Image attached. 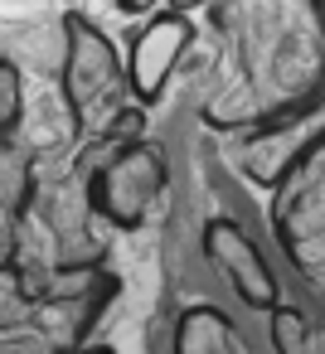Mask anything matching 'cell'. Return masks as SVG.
I'll return each instance as SVG.
<instances>
[{
  "label": "cell",
  "mask_w": 325,
  "mask_h": 354,
  "mask_svg": "<svg viewBox=\"0 0 325 354\" xmlns=\"http://www.w3.org/2000/svg\"><path fill=\"white\" fill-rule=\"evenodd\" d=\"M228 136H233L238 170L257 189L277 194L296 175V165H306L325 146V97L291 112V117H277V122H262V127H248V131H228Z\"/></svg>",
  "instance_id": "5b68a950"
},
{
  "label": "cell",
  "mask_w": 325,
  "mask_h": 354,
  "mask_svg": "<svg viewBox=\"0 0 325 354\" xmlns=\"http://www.w3.org/2000/svg\"><path fill=\"white\" fill-rule=\"evenodd\" d=\"M272 233L306 277L325 281V146L272 194Z\"/></svg>",
  "instance_id": "8992f818"
},
{
  "label": "cell",
  "mask_w": 325,
  "mask_h": 354,
  "mask_svg": "<svg viewBox=\"0 0 325 354\" xmlns=\"http://www.w3.org/2000/svg\"><path fill=\"white\" fill-rule=\"evenodd\" d=\"M83 354H117V349H107V344H88Z\"/></svg>",
  "instance_id": "4fadbf2b"
},
{
  "label": "cell",
  "mask_w": 325,
  "mask_h": 354,
  "mask_svg": "<svg viewBox=\"0 0 325 354\" xmlns=\"http://www.w3.org/2000/svg\"><path fill=\"white\" fill-rule=\"evenodd\" d=\"M25 131V68L0 54V141H20Z\"/></svg>",
  "instance_id": "8fae6325"
},
{
  "label": "cell",
  "mask_w": 325,
  "mask_h": 354,
  "mask_svg": "<svg viewBox=\"0 0 325 354\" xmlns=\"http://www.w3.org/2000/svg\"><path fill=\"white\" fill-rule=\"evenodd\" d=\"M272 349H277V354H315L310 320H306L296 306H277V310H272Z\"/></svg>",
  "instance_id": "7c38bea8"
},
{
  "label": "cell",
  "mask_w": 325,
  "mask_h": 354,
  "mask_svg": "<svg viewBox=\"0 0 325 354\" xmlns=\"http://www.w3.org/2000/svg\"><path fill=\"white\" fill-rule=\"evenodd\" d=\"M189 44H194V20L185 10H156L136 25V35L127 44V83H131V97L141 112L165 97Z\"/></svg>",
  "instance_id": "52a82bcc"
},
{
  "label": "cell",
  "mask_w": 325,
  "mask_h": 354,
  "mask_svg": "<svg viewBox=\"0 0 325 354\" xmlns=\"http://www.w3.org/2000/svg\"><path fill=\"white\" fill-rule=\"evenodd\" d=\"M209 20L228 39L238 83L214 97L209 127L248 131L325 97V6L315 0H233Z\"/></svg>",
  "instance_id": "6da1fadb"
},
{
  "label": "cell",
  "mask_w": 325,
  "mask_h": 354,
  "mask_svg": "<svg viewBox=\"0 0 325 354\" xmlns=\"http://www.w3.org/2000/svg\"><path fill=\"white\" fill-rule=\"evenodd\" d=\"M199 248H204L209 267L228 277V286L238 291L243 306H252V310H277V306H281L277 272L267 267L262 248L252 243V233H248L238 218H228V214L204 218V228H199Z\"/></svg>",
  "instance_id": "ba28073f"
},
{
  "label": "cell",
  "mask_w": 325,
  "mask_h": 354,
  "mask_svg": "<svg viewBox=\"0 0 325 354\" xmlns=\"http://www.w3.org/2000/svg\"><path fill=\"white\" fill-rule=\"evenodd\" d=\"M165 175H170L165 151L151 136H107L88 185L93 214L107 228H141L156 194L165 189Z\"/></svg>",
  "instance_id": "277c9868"
},
{
  "label": "cell",
  "mask_w": 325,
  "mask_h": 354,
  "mask_svg": "<svg viewBox=\"0 0 325 354\" xmlns=\"http://www.w3.org/2000/svg\"><path fill=\"white\" fill-rule=\"evenodd\" d=\"M175 354H243V339L219 306H189L175 320Z\"/></svg>",
  "instance_id": "9c48e42d"
},
{
  "label": "cell",
  "mask_w": 325,
  "mask_h": 354,
  "mask_svg": "<svg viewBox=\"0 0 325 354\" xmlns=\"http://www.w3.org/2000/svg\"><path fill=\"white\" fill-rule=\"evenodd\" d=\"M117 291L107 267L59 272L25 252L0 267V354H83Z\"/></svg>",
  "instance_id": "7a4b0ae2"
},
{
  "label": "cell",
  "mask_w": 325,
  "mask_h": 354,
  "mask_svg": "<svg viewBox=\"0 0 325 354\" xmlns=\"http://www.w3.org/2000/svg\"><path fill=\"white\" fill-rule=\"evenodd\" d=\"M64 30H68V59H64L59 88L78 136L83 141L146 136V117L127 83V54H117V44L78 10L64 15Z\"/></svg>",
  "instance_id": "3957f363"
},
{
  "label": "cell",
  "mask_w": 325,
  "mask_h": 354,
  "mask_svg": "<svg viewBox=\"0 0 325 354\" xmlns=\"http://www.w3.org/2000/svg\"><path fill=\"white\" fill-rule=\"evenodd\" d=\"M35 199H39V170H35V156H30L20 141H0V209H10L15 218L30 223Z\"/></svg>",
  "instance_id": "30bf717a"
}]
</instances>
